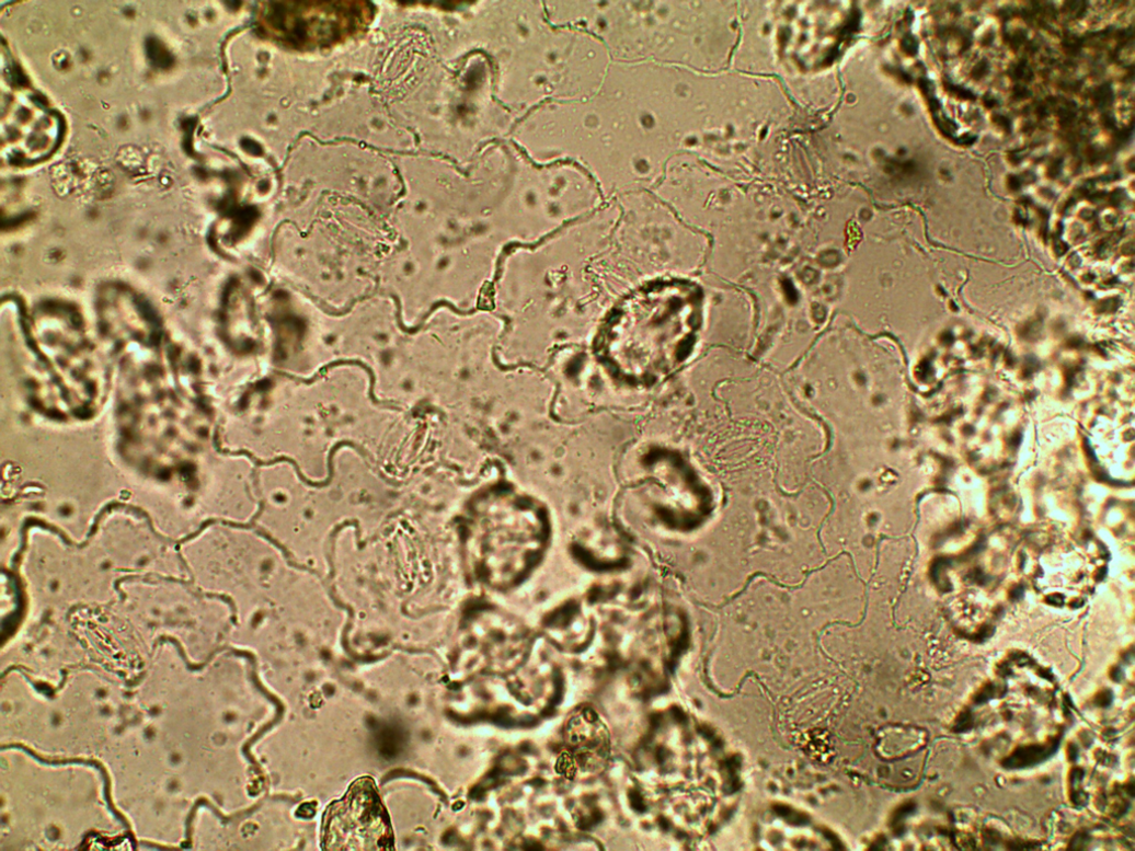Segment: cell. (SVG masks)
<instances>
[{"label": "cell", "mask_w": 1135, "mask_h": 851, "mask_svg": "<svg viewBox=\"0 0 1135 851\" xmlns=\"http://www.w3.org/2000/svg\"><path fill=\"white\" fill-rule=\"evenodd\" d=\"M322 847L326 850H392L390 816L369 778L356 780L323 815Z\"/></svg>", "instance_id": "1"}, {"label": "cell", "mask_w": 1135, "mask_h": 851, "mask_svg": "<svg viewBox=\"0 0 1135 851\" xmlns=\"http://www.w3.org/2000/svg\"><path fill=\"white\" fill-rule=\"evenodd\" d=\"M568 733H570V736H566V739L574 748L582 764H586L587 768L594 767L592 759L597 767L605 762L608 750V737L605 727L595 715H592L589 718L581 717V720L572 724Z\"/></svg>", "instance_id": "2"}, {"label": "cell", "mask_w": 1135, "mask_h": 851, "mask_svg": "<svg viewBox=\"0 0 1135 851\" xmlns=\"http://www.w3.org/2000/svg\"><path fill=\"white\" fill-rule=\"evenodd\" d=\"M1044 754L1045 752H1044V749L1042 747H1035V746L1025 747V748H1022L1019 751L1014 752V755L1012 756V758L1009 760L1008 763H1009L1010 768H1014V767H1018V768L1020 767L1021 768V767H1024V766H1029V764H1031L1033 762H1036L1040 758H1042V756Z\"/></svg>", "instance_id": "3"}]
</instances>
